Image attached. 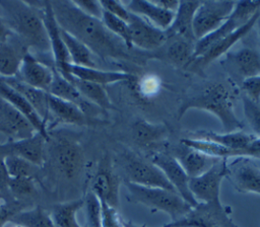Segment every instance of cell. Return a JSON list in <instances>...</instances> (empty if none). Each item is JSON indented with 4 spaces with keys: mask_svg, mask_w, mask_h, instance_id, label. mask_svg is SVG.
I'll use <instances>...</instances> for the list:
<instances>
[{
    "mask_svg": "<svg viewBox=\"0 0 260 227\" xmlns=\"http://www.w3.org/2000/svg\"><path fill=\"white\" fill-rule=\"evenodd\" d=\"M50 3L59 26L85 45L94 56L104 60L131 62L139 66L148 59L147 53L130 50L106 27L102 19L83 13L72 1Z\"/></svg>",
    "mask_w": 260,
    "mask_h": 227,
    "instance_id": "obj_1",
    "label": "cell"
},
{
    "mask_svg": "<svg viewBox=\"0 0 260 227\" xmlns=\"http://www.w3.org/2000/svg\"><path fill=\"white\" fill-rule=\"evenodd\" d=\"M1 17L10 30L32 55L52 56L48 33L43 20V2L0 1ZM53 58V57H52Z\"/></svg>",
    "mask_w": 260,
    "mask_h": 227,
    "instance_id": "obj_2",
    "label": "cell"
},
{
    "mask_svg": "<svg viewBox=\"0 0 260 227\" xmlns=\"http://www.w3.org/2000/svg\"><path fill=\"white\" fill-rule=\"evenodd\" d=\"M190 109L212 114L219 120L225 133L242 131L245 127L235 112V95L222 82H208L200 91L187 97L179 106L178 118L181 119Z\"/></svg>",
    "mask_w": 260,
    "mask_h": 227,
    "instance_id": "obj_3",
    "label": "cell"
},
{
    "mask_svg": "<svg viewBox=\"0 0 260 227\" xmlns=\"http://www.w3.org/2000/svg\"><path fill=\"white\" fill-rule=\"evenodd\" d=\"M132 202L141 204L154 211L168 214L172 222L183 218L192 207L176 192L161 187H148L125 181Z\"/></svg>",
    "mask_w": 260,
    "mask_h": 227,
    "instance_id": "obj_4",
    "label": "cell"
},
{
    "mask_svg": "<svg viewBox=\"0 0 260 227\" xmlns=\"http://www.w3.org/2000/svg\"><path fill=\"white\" fill-rule=\"evenodd\" d=\"M121 166L126 177L125 181L142 186L161 187L175 192L161 170L155 164L132 151H124L121 154Z\"/></svg>",
    "mask_w": 260,
    "mask_h": 227,
    "instance_id": "obj_5",
    "label": "cell"
},
{
    "mask_svg": "<svg viewBox=\"0 0 260 227\" xmlns=\"http://www.w3.org/2000/svg\"><path fill=\"white\" fill-rule=\"evenodd\" d=\"M231 210L219 203H198L183 218L162 227H239Z\"/></svg>",
    "mask_w": 260,
    "mask_h": 227,
    "instance_id": "obj_6",
    "label": "cell"
},
{
    "mask_svg": "<svg viewBox=\"0 0 260 227\" xmlns=\"http://www.w3.org/2000/svg\"><path fill=\"white\" fill-rule=\"evenodd\" d=\"M260 11V1H239L226 20L213 32L198 40L195 44L193 59L202 55L212 44L234 32L247 23L257 12Z\"/></svg>",
    "mask_w": 260,
    "mask_h": 227,
    "instance_id": "obj_7",
    "label": "cell"
},
{
    "mask_svg": "<svg viewBox=\"0 0 260 227\" xmlns=\"http://www.w3.org/2000/svg\"><path fill=\"white\" fill-rule=\"evenodd\" d=\"M235 5L234 1H201L192 23L196 41L216 30L231 15Z\"/></svg>",
    "mask_w": 260,
    "mask_h": 227,
    "instance_id": "obj_8",
    "label": "cell"
},
{
    "mask_svg": "<svg viewBox=\"0 0 260 227\" xmlns=\"http://www.w3.org/2000/svg\"><path fill=\"white\" fill-rule=\"evenodd\" d=\"M51 151L54 165L64 177L72 179L80 173L84 164V153L76 140L66 136L56 137Z\"/></svg>",
    "mask_w": 260,
    "mask_h": 227,
    "instance_id": "obj_9",
    "label": "cell"
},
{
    "mask_svg": "<svg viewBox=\"0 0 260 227\" xmlns=\"http://www.w3.org/2000/svg\"><path fill=\"white\" fill-rule=\"evenodd\" d=\"M228 159H220L202 174L190 178L189 188L197 203H219L220 185L226 177Z\"/></svg>",
    "mask_w": 260,
    "mask_h": 227,
    "instance_id": "obj_10",
    "label": "cell"
},
{
    "mask_svg": "<svg viewBox=\"0 0 260 227\" xmlns=\"http://www.w3.org/2000/svg\"><path fill=\"white\" fill-rule=\"evenodd\" d=\"M260 17V11L257 12L247 23L242 25L240 28L235 30L234 32L228 34L226 36L218 40L214 44H212L202 55L193 59L191 63L187 66V69L196 73L197 75H202L205 68L215 61L217 58L225 55L230 52L231 48L236 45L237 42L246 36L251 29L255 26L257 19Z\"/></svg>",
    "mask_w": 260,
    "mask_h": 227,
    "instance_id": "obj_11",
    "label": "cell"
},
{
    "mask_svg": "<svg viewBox=\"0 0 260 227\" xmlns=\"http://www.w3.org/2000/svg\"><path fill=\"white\" fill-rule=\"evenodd\" d=\"M89 191H91L102 203L116 210L118 209L120 179L114 171L112 161L108 155L100 160L95 173L90 181Z\"/></svg>",
    "mask_w": 260,
    "mask_h": 227,
    "instance_id": "obj_12",
    "label": "cell"
},
{
    "mask_svg": "<svg viewBox=\"0 0 260 227\" xmlns=\"http://www.w3.org/2000/svg\"><path fill=\"white\" fill-rule=\"evenodd\" d=\"M150 161L161 170L175 192L192 208L198 204L189 188L190 177L170 152L156 151L151 155Z\"/></svg>",
    "mask_w": 260,
    "mask_h": 227,
    "instance_id": "obj_13",
    "label": "cell"
},
{
    "mask_svg": "<svg viewBox=\"0 0 260 227\" xmlns=\"http://www.w3.org/2000/svg\"><path fill=\"white\" fill-rule=\"evenodd\" d=\"M226 178L240 193L260 195V167L248 156L226 162Z\"/></svg>",
    "mask_w": 260,
    "mask_h": 227,
    "instance_id": "obj_14",
    "label": "cell"
},
{
    "mask_svg": "<svg viewBox=\"0 0 260 227\" xmlns=\"http://www.w3.org/2000/svg\"><path fill=\"white\" fill-rule=\"evenodd\" d=\"M127 23L131 45L136 50L152 53L160 49L168 40L165 30L155 27L138 15L131 13Z\"/></svg>",
    "mask_w": 260,
    "mask_h": 227,
    "instance_id": "obj_15",
    "label": "cell"
},
{
    "mask_svg": "<svg viewBox=\"0 0 260 227\" xmlns=\"http://www.w3.org/2000/svg\"><path fill=\"white\" fill-rule=\"evenodd\" d=\"M221 65L242 83L247 78L260 75V52L252 47L228 52Z\"/></svg>",
    "mask_w": 260,
    "mask_h": 227,
    "instance_id": "obj_16",
    "label": "cell"
},
{
    "mask_svg": "<svg viewBox=\"0 0 260 227\" xmlns=\"http://www.w3.org/2000/svg\"><path fill=\"white\" fill-rule=\"evenodd\" d=\"M0 133L5 135L9 142L29 138L37 130L14 106L0 97Z\"/></svg>",
    "mask_w": 260,
    "mask_h": 227,
    "instance_id": "obj_17",
    "label": "cell"
},
{
    "mask_svg": "<svg viewBox=\"0 0 260 227\" xmlns=\"http://www.w3.org/2000/svg\"><path fill=\"white\" fill-rule=\"evenodd\" d=\"M47 92L53 96L76 104L87 118L99 124L103 123V121L98 118L100 110L103 109L86 100L75 88V86L56 69L54 70L53 80Z\"/></svg>",
    "mask_w": 260,
    "mask_h": 227,
    "instance_id": "obj_18",
    "label": "cell"
},
{
    "mask_svg": "<svg viewBox=\"0 0 260 227\" xmlns=\"http://www.w3.org/2000/svg\"><path fill=\"white\" fill-rule=\"evenodd\" d=\"M54 70V66L41 61L31 53L27 52L22 59L15 77L35 88L47 92L53 80Z\"/></svg>",
    "mask_w": 260,
    "mask_h": 227,
    "instance_id": "obj_19",
    "label": "cell"
},
{
    "mask_svg": "<svg viewBox=\"0 0 260 227\" xmlns=\"http://www.w3.org/2000/svg\"><path fill=\"white\" fill-rule=\"evenodd\" d=\"M49 139L37 132L34 136L18 140L9 141L4 144H0V153L2 155L13 154L24 158L38 167H42L46 158V142Z\"/></svg>",
    "mask_w": 260,
    "mask_h": 227,
    "instance_id": "obj_20",
    "label": "cell"
},
{
    "mask_svg": "<svg viewBox=\"0 0 260 227\" xmlns=\"http://www.w3.org/2000/svg\"><path fill=\"white\" fill-rule=\"evenodd\" d=\"M196 41L181 36L168 37L166 44L155 52L147 53V57L156 58L171 63L174 66L187 68L194 56Z\"/></svg>",
    "mask_w": 260,
    "mask_h": 227,
    "instance_id": "obj_21",
    "label": "cell"
},
{
    "mask_svg": "<svg viewBox=\"0 0 260 227\" xmlns=\"http://www.w3.org/2000/svg\"><path fill=\"white\" fill-rule=\"evenodd\" d=\"M55 68V67H54ZM61 74H69L75 78L80 80L96 83L100 85H108L117 82L130 81L133 79L131 74L125 71H110V70H102L93 67H84L77 66L73 64H67L61 69H56Z\"/></svg>",
    "mask_w": 260,
    "mask_h": 227,
    "instance_id": "obj_22",
    "label": "cell"
},
{
    "mask_svg": "<svg viewBox=\"0 0 260 227\" xmlns=\"http://www.w3.org/2000/svg\"><path fill=\"white\" fill-rule=\"evenodd\" d=\"M170 153L177 159L190 178L202 174L220 160L219 158L208 156L181 142L174 147Z\"/></svg>",
    "mask_w": 260,
    "mask_h": 227,
    "instance_id": "obj_23",
    "label": "cell"
},
{
    "mask_svg": "<svg viewBox=\"0 0 260 227\" xmlns=\"http://www.w3.org/2000/svg\"><path fill=\"white\" fill-rule=\"evenodd\" d=\"M43 20L48 33L55 69H61L71 63L68 51L62 40L60 26L56 21L50 2H43Z\"/></svg>",
    "mask_w": 260,
    "mask_h": 227,
    "instance_id": "obj_24",
    "label": "cell"
},
{
    "mask_svg": "<svg viewBox=\"0 0 260 227\" xmlns=\"http://www.w3.org/2000/svg\"><path fill=\"white\" fill-rule=\"evenodd\" d=\"M169 133L167 126L149 123L142 119L136 120L132 125V137L135 144L148 150L161 146L167 141Z\"/></svg>",
    "mask_w": 260,
    "mask_h": 227,
    "instance_id": "obj_25",
    "label": "cell"
},
{
    "mask_svg": "<svg viewBox=\"0 0 260 227\" xmlns=\"http://www.w3.org/2000/svg\"><path fill=\"white\" fill-rule=\"evenodd\" d=\"M27 52L26 47L14 33L0 43V78L14 77Z\"/></svg>",
    "mask_w": 260,
    "mask_h": 227,
    "instance_id": "obj_26",
    "label": "cell"
},
{
    "mask_svg": "<svg viewBox=\"0 0 260 227\" xmlns=\"http://www.w3.org/2000/svg\"><path fill=\"white\" fill-rule=\"evenodd\" d=\"M190 138H202L207 139L210 141H213L215 143H218L226 148H230L232 150H235L239 153H241L243 156H249V147L252 144V142L257 138L253 134H248L246 132L242 131H236V132H229V133H216L212 131H205L200 130L196 131L190 134Z\"/></svg>",
    "mask_w": 260,
    "mask_h": 227,
    "instance_id": "obj_27",
    "label": "cell"
},
{
    "mask_svg": "<svg viewBox=\"0 0 260 227\" xmlns=\"http://www.w3.org/2000/svg\"><path fill=\"white\" fill-rule=\"evenodd\" d=\"M0 97L8 101L14 106L22 116H24L30 124L35 127L37 132L41 133L46 138L50 139V135L47 129V124L29 104V102L17 91L11 88L2 78H0Z\"/></svg>",
    "mask_w": 260,
    "mask_h": 227,
    "instance_id": "obj_28",
    "label": "cell"
},
{
    "mask_svg": "<svg viewBox=\"0 0 260 227\" xmlns=\"http://www.w3.org/2000/svg\"><path fill=\"white\" fill-rule=\"evenodd\" d=\"M126 7L131 13L140 16L150 24L165 31L170 27L175 17V12L159 7L154 1L134 0L128 2Z\"/></svg>",
    "mask_w": 260,
    "mask_h": 227,
    "instance_id": "obj_29",
    "label": "cell"
},
{
    "mask_svg": "<svg viewBox=\"0 0 260 227\" xmlns=\"http://www.w3.org/2000/svg\"><path fill=\"white\" fill-rule=\"evenodd\" d=\"M48 110H49V116H52L57 122H60V123L76 125V126L99 124L90 120L89 118H87L76 104L63 100L56 96H53L49 93H48Z\"/></svg>",
    "mask_w": 260,
    "mask_h": 227,
    "instance_id": "obj_30",
    "label": "cell"
},
{
    "mask_svg": "<svg viewBox=\"0 0 260 227\" xmlns=\"http://www.w3.org/2000/svg\"><path fill=\"white\" fill-rule=\"evenodd\" d=\"M200 2L201 1H180L179 7L175 12L174 20L170 27L166 30L167 37L181 36L196 41L193 34L192 23L195 11L198 8Z\"/></svg>",
    "mask_w": 260,
    "mask_h": 227,
    "instance_id": "obj_31",
    "label": "cell"
},
{
    "mask_svg": "<svg viewBox=\"0 0 260 227\" xmlns=\"http://www.w3.org/2000/svg\"><path fill=\"white\" fill-rule=\"evenodd\" d=\"M11 88L21 94L29 104L35 108V110L39 114V116L44 120L47 124L49 120V110H48V92L35 88L17 77L10 78H2Z\"/></svg>",
    "mask_w": 260,
    "mask_h": 227,
    "instance_id": "obj_32",
    "label": "cell"
},
{
    "mask_svg": "<svg viewBox=\"0 0 260 227\" xmlns=\"http://www.w3.org/2000/svg\"><path fill=\"white\" fill-rule=\"evenodd\" d=\"M61 75H63L66 79H68L86 100L96 105L101 109L106 110V109L115 108L110 99L108 92L105 89V86L96 83L80 80L69 74H61Z\"/></svg>",
    "mask_w": 260,
    "mask_h": 227,
    "instance_id": "obj_33",
    "label": "cell"
},
{
    "mask_svg": "<svg viewBox=\"0 0 260 227\" xmlns=\"http://www.w3.org/2000/svg\"><path fill=\"white\" fill-rule=\"evenodd\" d=\"M60 32L62 40L65 44V47L68 51L71 64L77 66L96 68V64L93 59L94 55L85 45H83L81 42H79L77 39H75L73 35L65 31L61 27Z\"/></svg>",
    "mask_w": 260,
    "mask_h": 227,
    "instance_id": "obj_34",
    "label": "cell"
},
{
    "mask_svg": "<svg viewBox=\"0 0 260 227\" xmlns=\"http://www.w3.org/2000/svg\"><path fill=\"white\" fill-rule=\"evenodd\" d=\"M82 206L83 200H75L56 205L51 213L55 227H82L77 220V212Z\"/></svg>",
    "mask_w": 260,
    "mask_h": 227,
    "instance_id": "obj_35",
    "label": "cell"
},
{
    "mask_svg": "<svg viewBox=\"0 0 260 227\" xmlns=\"http://www.w3.org/2000/svg\"><path fill=\"white\" fill-rule=\"evenodd\" d=\"M181 143L194 148L208 156L219 158V159H229L231 157H239L243 156L241 153L226 148L218 143L213 141L202 139V138H185L181 140Z\"/></svg>",
    "mask_w": 260,
    "mask_h": 227,
    "instance_id": "obj_36",
    "label": "cell"
},
{
    "mask_svg": "<svg viewBox=\"0 0 260 227\" xmlns=\"http://www.w3.org/2000/svg\"><path fill=\"white\" fill-rule=\"evenodd\" d=\"M9 222L22 227H55L51 214L39 206L18 211L11 217Z\"/></svg>",
    "mask_w": 260,
    "mask_h": 227,
    "instance_id": "obj_37",
    "label": "cell"
},
{
    "mask_svg": "<svg viewBox=\"0 0 260 227\" xmlns=\"http://www.w3.org/2000/svg\"><path fill=\"white\" fill-rule=\"evenodd\" d=\"M3 161L9 177H31L34 178L40 167L30 163L22 157L13 154H6Z\"/></svg>",
    "mask_w": 260,
    "mask_h": 227,
    "instance_id": "obj_38",
    "label": "cell"
},
{
    "mask_svg": "<svg viewBox=\"0 0 260 227\" xmlns=\"http://www.w3.org/2000/svg\"><path fill=\"white\" fill-rule=\"evenodd\" d=\"M86 227H103V207L101 200L88 191L83 199Z\"/></svg>",
    "mask_w": 260,
    "mask_h": 227,
    "instance_id": "obj_39",
    "label": "cell"
},
{
    "mask_svg": "<svg viewBox=\"0 0 260 227\" xmlns=\"http://www.w3.org/2000/svg\"><path fill=\"white\" fill-rule=\"evenodd\" d=\"M102 21L106 25V27L116 36H118L120 40L123 41V43L130 49L134 50V48L131 45L130 42V31H129V25L126 21L123 19H120L111 13L104 10Z\"/></svg>",
    "mask_w": 260,
    "mask_h": 227,
    "instance_id": "obj_40",
    "label": "cell"
},
{
    "mask_svg": "<svg viewBox=\"0 0 260 227\" xmlns=\"http://www.w3.org/2000/svg\"><path fill=\"white\" fill-rule=\"evenodd\" d=\"M8 192L15 198H26L36 193V185L31 177H9Z\"/></svg>",
    "mask_w": 260,
    "mask_h": 227,
    "instance_id": "obj_41",
    "label": "cell"
},
{
    "mask_svg": "<svg viewBox=\"0 0 260 227\" xmlns=\"http://www.w3.org/2000/svg\"><path fill=\"white\" fill-rule=\"evenodd\" d=\"M242 102L244 116L249 127L254 133L253 135L260 138V103L249 99L245 95L242 97Z\"/></svg>",
    "mask_w": 260,
    "mask_h": 227,
    "instance_id": "obj_42",
    "label": "cell"
},
{
    "mask_svg": "<svg viewBox=\"0 0 260 227\" xmlns=\"http://www.w3.org/2000/svg\"><path fill=\"white\" fill-rule=\"evenodd\" d=\"M136 91L142 98H151L155 96L160 89V80L155 75L146 74L139 79L135 80Z\"/></svg>",
    "mask_w": 260,
    "mask_h": 227,
    "instance_id": "obj_43",
    "label": "cell"
},
{
    "mask_svg": "<svg viewBox=\"0 0 260 227\" xmlns=\"http://www.w3.org/2000/svg\"><path fill=\"white\" fill-rule=\"evenodd\" d=\"M100 2L105 11L111 13L112 15H114L120 19H123L126 22L129 21L131 12L127 9L126 5H124L122 2L112 1V0H105V1H100Z\"/></svg>",
    "mask_w": 260,
    "mask_h": 227,
    "instance_id": "obj_44",
    "label": "cell"
},
{
    "mask_svg": "<svg viewBox=\"0 0 260 227\" xmlns=\"http://www.w3.org/2000/svg\"><path fill=\"white\" fill-rule=\"evenodd\" d=\"M241 88L246 97L260 103V75L245 79L241 83Z\"/></svg>",
    "mask_w": 260,
    "mask_h": 227,
    "instance_id": "obj_45",
    "label": "cell"
},
{
    "mask_svg": "<svg viewBox=\"0 0 260 227\" xmlns=\"http://www.w3.org/2000/svg\"><path fill=\"white\" fill-rule=\"evenodd\" d=\"M74 5L83 13L94 18L102 19L104 9L100 1H72Z\"/></svg>",
    "mask_w": 260,
    "mask_h": 227,
    "instance_id": "obj_46",
    "label": "cell"
},
{
    "mask_svg": "<svg viewBox=\"0 0 260 227\" xmlns=\"http://www.w3.org/2000/svg\"><path fill=\"white\" fill-rule=\"evenodd\" d=\"M103 207V227H123L122 218L116 209L102 203Z\"/></svg>",
    "mask_w": 260,
    "mask_h": 227,
    "instance_id": "obj_47",
    "label": "cell"
},
{
    "mask_svg": "<svg viewBox=\"0 0 260 227\" xmlns=\"http://www.w3.org/2000/svg\"><path fill=\"white\" fill-rule=\"evenodd\" d=\"M18 211L14 206L8 205L5 202H0V227H3L7 222L10 221L11 217Z\"/></svg>",
    "mask_w": 260,
    "mask_h": 227,
    "instance_id": "obj_48",
    "label": "cell"
},
{
    "mask_svg": "<svg viewBox=\"0 0 260 227\" xmlns=\"http://www.w3.org/2000/svg\"><path fill=\"white\" fill-rule=\"evenodd\" d=\"M3 157L4 155L0 153V193H4L8 191V180H9V175L6 170Z\"/></svg>",
    "mask_w": 260,
    "mask_h": 227,
    "instance_id": "obj_49",
    "label": "cell"
},
{
    "mask_svg": "<svg viewBox=\"0 0 260 227\" xmlns=\"http://www.w3.org/2000/svg\"><path fill=\"white\" fill-rule=\"evenodd\" d=\"M154 2L161 8L168 10V11H172V12H176L178 7H179V3L180 1H173V0H159L156 1L154 0Z\"/></svg>",
    "mask_w": 260,
    "mask_h": 227,
    "instance_id": "obj_50",
    "label": "cell"
},
{
    "mask_svg": "<svg viewBox=\"0 0 260 227\" xmlns=\"http://www.w3.org/2000/svg\"><path fill=\"white\" fill-rule=\"evenodd\" d=\"M12 34L13 32L10 30V28L7 26V24L0 15V43L8 40Z\"/></svg>",
    "mask_w": 260,
    "mask_h": 227,
    "instance_id": "obj_51",
    "label": "cell"
},
{
    "mask_svg": "<svg viewBox=\"0 0 260 227\" xmlns=\"http://www.w3.org/2000/svg\"><path fill=\"white\" fill-rule=\"evenodd\" d=\"M122 225H123V227H146L145 225H137V224H134L131 221H127V220H124V219H122Z\"/></svg>",
    "mask_w": 260,
    "mask_h": 227,
    "instance_id": "obj_52",
    "label": "cell"
},
{
    "mask_svg": "<svg viewBox=\"0 0 260 227\" xmlns=\"http://www.w3.org/2000/svg\"><path fill=\"white\" fill-rule=\"evenodd\" d=\"M255 26L257 27V33H258V39H259V42H260V17L257 19L256 21V24Z\"/></svg>",
    "mask_w": 260,
    "mask_h": 227,
    "instance_id": "obj_53",
    "label": "cell"
},
{
    "mask_svg": "<svg viewBox=\"0 0 260 227\" xmlns=\"http://www.w3.org/2000/svg\"><path fill=\"white\" fill-rule=\"evenodd\" d=\"M12 227H22V226H20V225H16V224H14Z\"/></svg>",
    "mask_w": 260,
    "mask_h": 227,
    "instance_id": "obj_54",
    "label": "cell"
},
{
    "mask_svg": "<svg viewBox=\"0 0 260 227\" xmlns=\"http://www.w3.org/2000/svg\"><path fill=\"white\" fill-rule=\"evenodd\" d=\"M1 201H2V200H1V199H0V202H1Z\"/></svg>",
    "mask_w": 260,
    "mask_h": 227,
    "instance_id": "obj_55",
    "label": "cell"
}]
</instances>
